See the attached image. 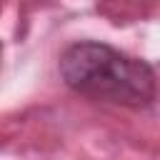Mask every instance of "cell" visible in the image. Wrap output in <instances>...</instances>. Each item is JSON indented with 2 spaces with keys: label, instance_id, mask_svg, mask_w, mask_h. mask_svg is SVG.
Segmentation results:
<instances>
[{
  "label": "cell",
  "instance_id": "cell-3",
  "mask_svg": "<svg viewBox=\"0 0 160 160\" xmlns=\"http://www.w3.org/2000/svg\"><path fill=\"white\" fill-rule=\"evenodd\" d=\"M0 5H2V0H0Z\"/></svg>",
  "mask_w": 160,
  "mask_h": 160
},
{
  "label": "cell",
  "instance_id": "cell-1",
  "mask_svg": "<svg viewBox=\"0 0 160 160\" xmlns=\"http://www.w3.org/2000/svg\"><path fill=\"white\" fill-rule=\"evenodd\" d=\"M65 88L75 95L125 110H145L160 95L155 68L102 40L70 42L58 60Z\"/></svg>",
  "mask_w": 160,
  "mask_h": 160
},
{
  "label": "cell",
  "instance_id": "cell-2",
  "mask_svg": "<svg viewBox=\"0 0 160 160\" xmlns=\"http://www.w3.org/2000/svg\"><path fill=\"white\" fill-rule=\"evenodd\" d=\"M0 62H2V42H0Z\"/></svg>",
  "mask_w": 160,
  "mask_h": 160
}]
</instances>
